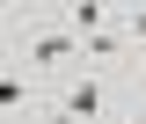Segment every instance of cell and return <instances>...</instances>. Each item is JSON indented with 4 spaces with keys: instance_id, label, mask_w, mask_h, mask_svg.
<instances>
[{
    "instance_id": "6da1fadb",
    "label": "cell",
    "mask_w": 146,
    "mask_h": 124,
    "mask_svg": "<svg viewBox=\"0 0 146 124\" xmlns=\"http://www.w3.org/2000/svg\"><path fill=\"white\" fill-rule=\"evenodd\" d=\"M36 109H44V80L0 51V124H36Z\"/></svg>"
}]
</instances>
